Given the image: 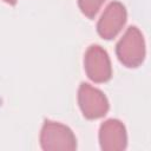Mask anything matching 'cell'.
<instances>
[{"label": "cell", "instance_id": "obj_8", "mask_svg": "<svg viewBox=\"0 0 151 151\" xmlns=\"http://www.w3.org/2000/svg\"><path fill=\"white\" fill-rule=\"evenodd\" d=\"M4 1L7 2V4H9V5H14L17 2V0H4Z\"/></svg>", "mask_w": 151, "mask_h": 151}, {"label": "cell", "instance_id": "obj_6", "mask_svg": "<svg viewBox=\"0 0 151 151\" xmlns=\"http://www.w3.org/2000/svg\"><path fill=\"white\" fill-rule=\"evenodd\" d=\"M99 144L103 151H122L127 146L126 127L119 119L110 118L99 127Z\"/></svg>", "mask_w": 151, "mask_h": 151}, {"label": "cell", "instance_id": "obj_1", "mask_svg": "<svg viewBox=\"0 0 151 151\" xmlns=\"http://www.w3.org/2000/svg\"><path fill=\"white\" fill-rule=\"evenodd\" d=\"M145 53V39L142 31L134 25L129 26L116 45L118 60L126 67H137L144 61Z\"/></svg>", "mask_w": 151, "mask_h": 151}, {"label": "cell", "instance_id": "obj_2", "mask_svg": "<svg viewBox=\"0 0 151 151\" xmlns=\"http://www.w3.org/2000/svg\"><path fill=\"white\" fill-rule=\"evenodd\" d=\"M40 146L45 151H74L77 138L65 124L46 119L40 131Z\"/></svg>", "mask_w": 151, "mask_h": 151}, {"label": "cell", "instance_id": "obj_7", "mask_svg": "<svg viewBox=\"0 0 151 151\" xmlns=\"http://www.w3.org/2000/svg\"><path fill=\"white\" fill-rule=\"evenodd\" d=\"M105 0H78V6L83 14L88 18H93Z\"/></svg>", "mask_w": 151, "mask_h": 151}, {"label": "cell", "instance_id": "obj_3", "mask_svg": "<svg viewBox=\"0 0 151 151\" xmlns=\"http://www.w3.org/2000/svg\"><path fill=\"white\" fill-rule=\"evenodd\" d=\"M78 104L84 117L87 119L101 118L110 109L109 99L104 92L85 81L78 88Z\"/></svg>", "mask_w": 151, "mask_h": 151}, {"label": "cell", "instance_id": "obj_4", "mask_svg": "<svg viewBox=\"0 0 151 151\" xmlns=\"http://www.w3.org/2000/svg\"><path fill=\"white\" fill-rule=\"evenodd\" d=\"M84 68L87 77L94 83H105L112 76L110 57L104 47L92 44L84 54Z\"/></svg>", "mask_w": 151, "mask_h": 151}, {"label": "cell", "instance_id": "obj_5", "mask_svg": "<svg viewBox=\"0 0 151 151\" xmlns=\"http://www.w3.org/2000/svg\"><path fill=\"white\" fill-rule=\"evenodd\" d=\"M127 12L125 6L117 0L111 1L101 13L97 22V32L104 39L114 38L126 22Z\"/></svg>", "mask_w": 151, "mask_h": 151}]
</instances>
